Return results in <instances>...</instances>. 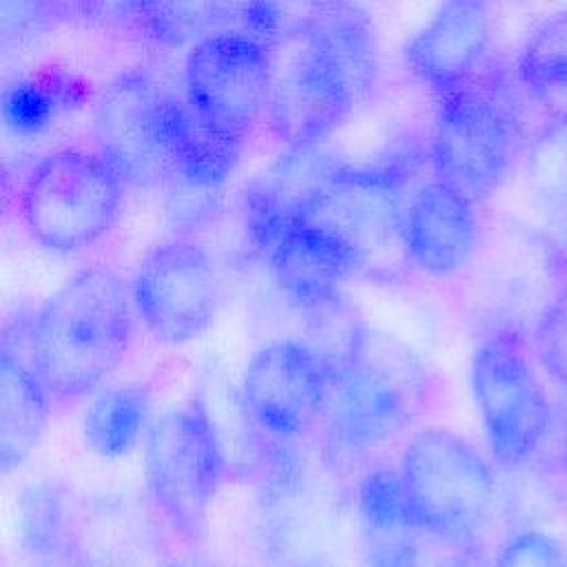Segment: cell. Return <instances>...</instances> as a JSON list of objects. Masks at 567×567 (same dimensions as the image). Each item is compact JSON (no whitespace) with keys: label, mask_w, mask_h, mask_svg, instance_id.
<instances>
[{"label":"cell","mask_w":567,"mask_h":567,"mask_svg":"<svg viewBox=\"0 0 567 567\" xmlns=\"http://www.w3.org/2000/svg\"><path fill=\"white\" fill-rule=\"evenodd\" d=\"M131 286L106 266L60 284L27 328L29 359L58 403L100 390L126 359L135 332Z\"/></svg>","instance_id":"1"},{"label":"cell","mask_w":567,"mask_h":567,"mask_svg":"<svg viewBox=\"0 0 567 567\" xmlns=\"http://www.w3.org/2000/svg\"><path fill=\"white\" fill-rule=\"evenodd\" d=\"M432 399L423 359L401 339L365 328L334 377L328 439L346 456H363L412 430Z\"/></svg>","instance_id":"2"},{"label":"cell","mask_w":567,"mask_h":567,"mask_svg":"<svg viewBox=\"0 0 567 567\" xmlns=\"http://www.w3.org/2000/svg\"><path fill=\"white\" fill-rule=\"evenodd\" d=\"M226 478L217 425L197 399H184L153 419L144 439V485L166 525L184 543H199Z\"/></svg>","instance_id":"3"},{"label":"cell","mask_w":567,"mask_h":567,"mask_svg":"<svg viewBox=\"0 0 567 567\" xmlns=\"http://www.w3.org/2000/svg\"><path fill=\"white\" fill-rule=\"evenodd\" d=\"M124 186L97 151L62 148L40 159L24 179L20 219L42 248L78 252L113 228Z\"/></svg>","instance_id":"4"},{"label":"cell","mask_w":567,"mask_h":567,"mask_svg":"<svg viewBox=\"0 0 567 567\" xmlns=\"http://www.w3.org/2000/svg\"><path fill=\"white\" fill-rule=\"evenodd\" d=\"M399 472L425 536L461 543L485 523L496 489L494 472L454 430H416L403 447Z\"/></svg>","instance_id":"5"},{"label":"cell","mask_w":567,"mask_h":567,"mask_svg":"<svg viewBox=\"0 0 567 567\" xmlns=\"http://www.w3.org/2000/svg\"><path fill=\"white\" fill-rule=\"evenodd\" d=\"M182 109L184 95H177L146 69H131L95 97V151L126 186H162L173 177Z\"/></svg>","instance_id":"6"},{"label":"cell","mask_w":567,"mask_h":567,"mask_svg":"<svg viewBox=\"0 0 567 567\" xmlns=\"http://www.w3.org/2000/svg\"><path fill=\"white\" fill-rule=\"evenodd\" d=\"M275 58L264 40L244 29L204 35L186 55L184 100L206 128L244 146L268 111Z\"/></svg>","instance_id":"7"},{"label":"cell","mask_w":567,"mask_h":567,"mask_svg":"<svg viewBox=\"0 0 567 567\" xmlns=\"http://www.w3.org/2000/svg\"><path fill=\"white\" fill-rule=\"evenodd\" d=\"M470 388L492 456L507 467L545 443L554 412L534 365L512 334L485 339L470 363Z\"/></svg>","instance_id":"8"},{"label":"cell","mask_w":567,"mask_h":567,"mask_svg":"<svg viewBox=\"0 0 567 567\" xmlns=\"http://www.w3.org/2000/svg\"><path fill=\"white\" fill-rule=\"evenodd\" d=\"M430 162L434 177L472 202L489 197L514 157V122L507 106L470 82L439 95Z\"/></svg>","instance_id":"9"},{"label":"cell","mask_w":567,"mask_h":567,"mask_svg":"<svg viewBox=\"0 0 567 567\" xmlns=\"http://www.w3.org/2000/svg\"><path fill=\"white\" fill-rule=\"evenodd\" d=\"M131 297L146 332L182 346L208 330L219 308V279L204 246L175 237L153 246L137 264Z\"/></svg>","instance_id":"10"},{"label":"cell","mask_w":567,"mask_h":567,"mask_svg":"<svg viewBox=\"0 0 567 567\" xmlns=\"http://www.w3.org/2000/svg\"><path fill=\"white\" fill-rule=\"evenodd\" d=\"M332 374L303 337L259 346L241 374V403L250 421L275 439H295L319 425L330 408Z\"/></svg>","instance_id":"11"},{"label":"cell","mask_w":567,"mask_h":567,"mask_svg":"<svg viewBox=\"0 0 567 567\" xmlns=\"http://www.w3.org/2000/svg\"><path fill=\"white\" fill-rule=\"evenodd\" d=\"M401 162L381 166H346L306 221H315L339 235L363 259L365 270L392 248L403 250L405 184ZM405 252V250H403Z\"/></svg>","instance_id":"12"},{"label":"cell","mask_w":567,"mask_h":567,"mask_svg":"<svg viewBox=\"0 0 567 567\" xmlns=\"http://www.w3.org/2000/svg\"><path fill=\"white\" fill-rule=\"evenodd\" d=\"M361 100L337 62L310 47H297L292 58L275 69L266 117L288 148L321 146Z\"/></svg>","instance_id":"13"},{"label":"cell","mask_w":567,"mask_h":567,"mask_svg":"<svg viewBox=\"0 0 567 567\" xmlns=\"http://www.w3.org/2000/svg\"><path fill=\"white\" fill-rule=\"evenodd\" d=\"M348 164L321 146L288 148L246 188L250 235L264 248L279 230L306 221Z\"/></svg>","instance_id":"14"},{"label":"cell","mask_w":567,"mask_h":567,"mask_svg":"<svg viewBox=\"0 0 567 567\" xmlns=\"http://www.w3.org/2000/svg\"><path fill=\"white\" fill-rule=\"evenodd\" d=\"M474 204L436 177L419 186L403 208L405 259L432 277L458 272L478 246Z\"/></svg>","instance_id":"15"},{"label":"cell","mask_w":567,"mask_h":567,"mask_svg":"<svg viewBox=\"0 0 567 567\" xmlns=\"http://www.w3.org/2000/svg\"><path fill=\"white\" fill-rule=\"evenodd\" d=\"M261 250L277 286L301 308L339 297L348 281L368 272L352 246L315 221L279 230Z\"/></svg>","instance_id":"16"},{"label":"cell","mask_w":567,"mask_h":567,"mask_svg":"<svg viewBox=\"0 0 567 567\" xmlns=\"http://www.w3.org/2000/svg\"><path fill=\"white\" fill-rule=\"evenodd\" d=\"M489 40L487 0H443L405 49L410 71L439 95L465 86Z\"/></svg>","instance_id":"17"},{"label":"cell","mask_w":567,"mask_h":567,"mask_svg":"<svg viewBox=\"0 0 567 567\" xmlns=\"http://www.w3.org/2000/svg\"><path fill=\"white\" fill-rule=\"evenodd\" d=\"M29 321L4 332L0 354V467L4 474L20 467L40 445L51 410L53 394L35 372L27 352Z\"/></svg>","instance_id":"18"},{"label":"cell","mask_w":567,"mask_h":567,"mask_svg":"<svg viewBox=\"0 0 567 567\" xmlns=\"http://www.w3.org/2000/svg\"><path fill=\"white\" fill-rule=\"evenodd\" d=\"M151 394L142 383H113L95 390L82 412V441L104 461L128 456L151 427Z\"/></svg>","instance_id":"19"},{"label":"cell","mask_w":567,"mask_h":567,"mask_svg":"<svg viewBox=\"0 0 567 567\" xmlns=\"http://www.w3.org/2000/svg\"><path fill=\"white\" fill-rule=\"evenodd\" d=\"M16 534L35 567H78L71 498L55 481H33L22 489Z\"/></svg>","instance_id":"20"},{"label":"cell","mask_w":567,"mask_h":567,"mask_svg":"<svg viewBox=\"0 0 567 567\" xmlns=\"http://www.w3.org/2000/svg\"><path fill=\"white\" fill-rule=\"evenodd\" d=\"M518 78L549 122L567 128V11L529 33L518 58Z\"/></svg>","instance_id":"21"},{"label":"cell","mask_w":567,"mask_h":567,"mask_svg":"<svg viewBox=\"0 0 567 567\" xmlns=\"http://www.w3.org/2000/svg\"><path fill=\"white\" fill-rule=\"evenodd\" d=\"M250 0H153L144 40L162 47L197 42L224 29H241Z\"/></svg>","instance_id":"22"},{"label":"cell","mask_w":567,"mask_h":567,"mask_svg":"<svg viewBox=\"0 0 567 567\" xmlns=\"http://www.w3.org/2000/svg\"><path fill=\"white\" fill-rule=\"evenodd\" d=\"M357 512L363 532L419 529L399 467H372L357 487Z\"/></svg>","instance_id":"23"},{"label":"cell","mask_w":567,"mask_h":567,"mask_svg":"<svg viewBox=\"0 0 567 567\" xmlns=\"http://www.w3.org/2000/svg\"><path fill=\"white\" fill-rule=\"evenodd\" d=\"M153 0H40L44 18L55 22L135 33L144 38Z\"/></svg>","instance_id":"24"},{"label":"cell","mask_w":567,"mask_h":567,"mask_svg":"<svg viewBox=\"0 0 567 567\" xmlns=\"http://www.w3.org/2000/svg\"><path fill=\"white\" fill-rule=\"evenodd\" d=\"M534 188L549 217L567 233V128L545 135L534 155Z\"/></svg>","instance_id":"25"},{"label":"cell","mask_w":567,"mask_h":567,"mask_svg":"<svg viewBox=\"0 0 567 567\" xmlns=\"http://www.w3.org/2000/svg\"><path fill=\"white\" fill-rule=\"evenodd\" d=\"M534 350L543 370L567 388V284L543 308L534 328Z\"/></svg>","instance_id":"26"},{"label":"cell","mask_w":567,"mask_h":567,"mask_svg":"<svg viewBox=\"0 0 567 567\" xmlns=\"http://www.w3.org/2000/svg\"><path fill=\"white\" fill-rule=\"evenodd\" d=\"M494 567H567V554L554 536L529 529L501 547Z\"/></svg>","instance_id":"27"},{"label":"cell","mask_w":567,"mask_h":567,"mask_svg":"<svg viewBox=\"0 0 567 567\" xmlns=\"http://www.w3.org/2000/svg\"><path fill=\"white\" fill-rule=\"evenodd\" d=\"M155 567H208V565H206V563H202V560H195V558L173 556V558H166V560L157 563Z\"/></svg>","instance_id":"28"},{"label":"cell","mask_w":567,"mask_h":567,"mask_svg":"<svg viewBox=\"0 0 567 567\" xmlns=\"http://www.w3.org/2000/svg\"><path fill=\"white\" fill-rule=\"evenodd\" d=\"M306 567H323V565H306Z\"/></svg>","instance_id":"29"}]
</instances>
